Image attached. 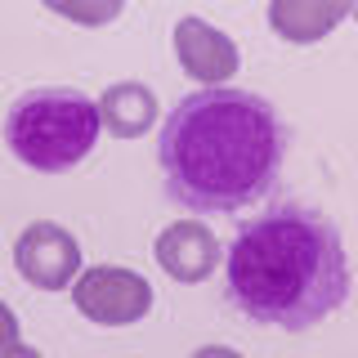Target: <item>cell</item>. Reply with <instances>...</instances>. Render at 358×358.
<instances>
[{"mask_svg": "<svg viewBox=\"0 0 358 358\" xmlns=\"http://www.w3.org/2000/svg\"><path fill=\"white\" fill-rule=\"evenodd\" d=\"M14 264L31 287L63 291V287H72L76 268H81V246H76V238L63 224L41 220L31 229H22V238L14 242Z\"/></svg>", "mask_w": 358, "mask_h": 358, "instance_id": "5", "label": "cell"}, {"mask_svg": "<svg viewBox=\"0 0 358 358\" xmlns=\"http://www.w3.org/2000/svg\"><path fill=\"white\" fill-rule=\"evenodd\" d=\"M72 300L99 327H130V322H143V313L152 309V287L134 268L99 264V268H85L76 278Z\"/></svg>", "mask_w": 358, "mask_h": 358, "instance_id": "4", "label": "cell"}, {"mask_svg": "<svg viewBox=\"0 0 358 358\" xmlns=\"http://www.w3.org/2000/svg\"><path fill=\"white\" fill-rule=\"evenodd\" d=\"M99 112H103L108 130L117 134V139H134V134H143V130L152 126L157 94H152L148 85H139V81H121V85H112L108 94H103Z\"/></svg>", "mask_w": 358, "mask_h": 358, "instance_id": "9", "label": "cell"}, {"mask_svg": "<svg viewBox=\"0 0 358 358\" xmlns=\"http://www.w3.org/2000/svg\"><path fill=\"white\" fill-rule=\"evenodd\" d=\"M287 126L255 90L206 85L179 99L157 139L166 197L193 215H238L278 188Z\"/></svg>", "mask_w": 358, "mask_h": 358, "instance_id": "1", "label": "cell"}, {"mask_svg": "<svg viewBox=\"0 0 358 358\" xmlns=\"http://www.w3.org/2000/svg\"><path fill=\"white\" fill-rule=\"evenodd\" d=\"M59 14H67V18H112L121 5H99V9H76V5H54Z\"/></svg>", "mask_w": 358, "mask_h": 358, "instance_id": "10", "label": "cell"}, {"mask_svg": "<svg viewBox=\"0 0 358 358\" xmlns=\"http://www.w3.org/2000/svg\"><path fill=\"white\" fill-rule=\"evenodd\" d=\"M175 54H179V67L201 85H224L238 72V45L224 36L220 27H210L206 18H179L175 22Z\"/></svg>", "mask_w": 358, "mask_h": 358, "instance_id": "6", "label": "cell"}, {"mask_svg": "<svg viewBox=\"0 0 358 358\" xmlns=\"http://www.w3.org/2000/svg\"><path fill=\"white\" fill-rule=\"evenodd\" d=\"M224 300L255 327L309 331L350 300V255L331 215L278 201L233 233Z\"/></svg>", "mask_w": 358, "mask_h": 358, "instance_id": "2", "label": "cell"}, {"mask_svg": "<svg viewBox=\"0 0 358 358\" xmlns=\"http://www.w3.org/2000/svg\"><path fill=\"white\" fill-rule=\"evenodd\" d=\"M152 251H157V264H162L175 282H201V278H210V268H215L220 246H215V233L201 220H175L157 233Z\"/></svg>", "mask_w": 358, "mask_h": 358, "instance_id": "7", "label": "cell"}, {"mask_svg": "<svg viewBox=\"0 0 358 358\" xmlns=\"http://www.w3.org/2000/svg\"><path fill=\"white\" fill-rule=\"evenodd\" d=\"M345 14H350L345 0H331V5H318V0H278V5L268 9V22H273V31L282 41L313 45V41L327 36Z\"/></svg>", "mask_w": 358, "mask_h": 358, "instance_id": "8", "label": "cell"}, {"mask_svg": "<svg viewBox=\"0 0 358 358\" xmlns=\"http://www.w3.org/2000/svg\"><path fill=\"white\" fill-rule=\"evenodd\" d=\"M103 112L76 85H36L22 90L5 117V143L22 166L59 175L81 166L99 143Z\"/></svg>", "mask_w": 358, "mask_h": 358, "instance_id": "3", "label": "cell"}]
</instances>
